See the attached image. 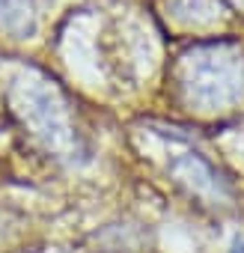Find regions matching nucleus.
<instances>
[{
  "mask_svg": "<svg viewBox=\"0 0 244 253\" xmlns=\"http://www.w3.org/2000/svg\"><path fill=\"white\" fill-rule=\"evenodd\" d=\"M173 98L197 113L217 116L244 101V45L229 36L194 39L167 72Z\"/></svg>",
  "mask_w": 244,
  "mask_h": 253,
  "instance_id": "1",
  "label": "nucleus"
},
{
  "mask_svg": "<svg viewBox=\"0 0 244 253\" xmlns=\"http://www.w3.org/2000/svg\"><path fill=\"white\" fill-rule=\"evenodd\" d=\"M15 113L30 128V134L57 158H75L81 152V137L66 95L51 81H18Z\"/></svg>",
  "mask_w": 244,
  "mask_h": 253,
  "instance_id": "2",
  "label": "nucleus"
},
{
  "mask_svg": "<svg viewBox=\"0 0 244 253\" xmlns=\"http://www.w3.org/2000/svg\"><path fill=\"white\" fill-rule=\"evenodd\" d=\"M170 176L176 185H182L191 197H197L205 206H226L232 200L229 182L217 173V167L205 155H200L194 149H188L170 161Z\"/></svg>",
  "mask_w": 244,
  "mask_h": 253,
  "instance_id": "3",
  "label": "nucleus"
},
{
  "mask_svg": "<svg viewBox=\"0 0 244 253\" xmlns=\"http://www.w3.org/2000/svg\"><path fill=\"white\" fill-rule=\"evenodd\" d=\"M39 30L36 0H0V33L9 39H30Z\"/></svg>",
  "mask_w": 244,
  "mask_h": 253,
  "instance_id": "4",
  "label": "nucleus"
},
{
  "mask_svg": "<svg viewBox=\"0 0 244 253\" xmlns=\"http://www.w3.org/2000/svg\"><path fill=\"white\" fill-rule=\"evenodd\" d=\"M223 0H167V15L188 27H208L223 18Z\"/></svg>",
  "mask_w": 244,
  "mask_h": 253,
  "instance_id": "5",
  "label": "nucleus"
},
{
  "mask_svg": "<svg viewBox=\"0 0 244 253\" xmlns=\"http://www.w3.org/2000/svg\"><path fill=\"white\" fill-rule=\"evenodd\" d=\"M229 253H244V241H238V244H235V247H232Z\"/></svg>",
  "mask_w": 244,
  "mask_h": 253,
  "instance_id": "6",
  "label": "nucleus"
}]
</instances>
